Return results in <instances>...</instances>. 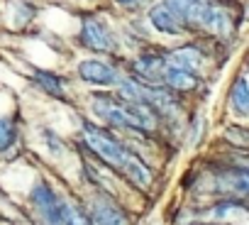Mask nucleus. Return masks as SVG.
<instances>
[{"label":"nucleus","mask_w":249,"mask_h":225,"mask_svg":"<svg viewBox=\"0 0 249 225\" xmlns=\"http://www.w3.org/2000/svg\"><path fill=\"white\" fill-rule=\"evenodd\" d=\"M83 142L105 167L117 171L124 181H130L140 191H149L152 188V181H154L152 169L130 147H124L117 137H112L110 132H105V130H100L95 125H86L83 128Z\"/></svg>","instance_id":"obj_1"},{"label":"nucleus","mask_w":249,"mask_h":225,"mask_svg":"<svg viewBox=\"0 0 249 225\" xmlns=\"http://www.w3.org/2000/svg\"><path fill=\"white\" fill-rule=\"evenodd\" d=\"M93 110H95V115H100L103 120L112 125L132 128L142 132H149L157 128V110L144 103H127V100H117L110 95H95Z\"/></svg>","instance_id":"obj_2"},{"label":"nucleus","mask_w":249,"mask_h":225,"mask_svg":"<svg viewBox=\"0 0 249 225\" xmlns=\"http://www.w3.org/2000/svg\"><path fill=\"white\" fill-rule=\"evenodd\" d=\"M166 8L186 25L203 27L213 35H230L232 18L215 0H164Z\"/></svg>","instance_id":"obj_3"},{"label":"nucleus","mask_w":249,"mask_h":225,"mask_svg":"<svg viewBox=\"0 0 249 225\" xmlns=\"http://www.w3.org/2000/svg\"><path fill=\"white\" fill-rule=\"evenodd\" d=\"M32 203L37 208V213L42 215V220L47 225H61L64 223V201L49 188V184L39 181L32 188Z\"/></svg>","instance_id":"obj_4"},{"label":"nucleus","mask_w":249,"mask_h":225,"mask_svg":"<svg viewBox=\"0 0 249 225\" xmlns=\"http://www.w3.org/2000/svg\"><path fill=\"white\" fill-rule=\"evenodd\" d=\"M81 42L83 47L93 49V52H112L115 49V42H112V35L107 32V27L98 20V18H83L81 22Z\"/></svg>","instance_id":"obj_5"},{"label":"nucleus","mask_w":249,"mask_h":225,"mask_svg":"<svg viewBox=\"0 0 249 225\" xmlns=\"http://www.w3.org/2000/svg\"><path fill=\"white\" fill-rule=\"evenodd\" d=\"M215 188L232 196H249V164L227 167L215 174Z\"/></svg>","instance_id":"obj_6"},{"label":"nucleus","mask_w":249,"mask_h":225,"mask_svg":"<svg viewBox=\"0 0 249 225\" xmlns=\"http://www.w3.org/2000/svg\"><path fill=\"white\" fill-rule=\"evenodd\" d=\"M78 76L90 83V86H110V83H120L117 81V71L98 59H86L78 64Z\"/></svg>","instance_id":"obj_7"},{"label":"nucleus","mask_w":249,"mask_h":225,"mask_svg":"<svg viewBox=\"0 0 249 225\" xmlns=\"http://www.w3.org/2000/svg\"><path fill=\"white\" fill-rule=\"evenodd\" d=\"M169 69V56H161V54H142L137 61H135V74L147 78L149 83H161L164 81V74Z\"/></svg>","instance_id":"obj_8"},{"label":"nucleus","mask_w":249,"mask_h":225,"mask_svg":"<svg viewBox=\"0 0 249 225\" xmlns=\"http://www.w3.org/2000/svg\"><path fill=\"white\" fill-rule=\"evenodd\" d=\"M149 22L154 30H159L164 35H183L186 32V25L166 8V3H159L149 10Z\"/></svg>","instance_id":"obj_9"},{"label":"nucleus","mask_w":249,"mask_h":225,"mask_svg":"<svg viewBox=\"0 0 249 225\" xmlns=\"http://www.w3.org/2000/svg\"><path fill=\"white\" fill-rule=\"evenodd\" d=\"M90 218L95 225H130V218L117 203L112 201H98L90 208Z\"/></svg>","instance_id":"obj_10"},{"label":"nucleus","mask_w":249,"mask_h":225,"mask_svg":"<svg viewBox=\"0 0 249 225\" xmlns=\"http://www.w3.org/2000/svg\"><path fill=\"white\" fill-rule=\"evenodd\" d=\"M161 83L169 86V88H174V91H193V88L198 86V78H196V74L183 71V69H178V66H174V64L169 61V69H166Z\"/></svg>","instance_id":"obj_11"},{"label":"nucleus","mask_w":249,"mask_h":225,"mask_svg":"<svg viewBox=\"0 0 249 225\" xmlns=\"http://www.w3.org/2000/svg\"><path fill=\"white\" fill-rule=\"evenodd\" d=\"M230 105L237 115L249 118V83H247V78H242V76L234 78V83L230 88Z\"/></svg>","instance_id":"obj_12"},{"label":"nucleus","mask_w":249,"mask_h":225,"mask_svg":"<svg viewBox=\"0 0 249 225\" xmlns=\"http://www.w3.org/2000/svg\"><path fill=\"white\" fill-rule=\"evenodd\" d=\"M169 61L174 64V66H178V69H183V71H191V74H196V69L203 64V54L196 49V47H181V49H176V52H171L169 54Z\"/></svg>","instance_id":"obj_13"},{"label":"nucleus","mask_w":249,"mask_h":225,"mask_svg":"<svg viewBox=\"0 0 249 225\" xmlns=\"http://www.w3.org/2000/svg\"><path fill=\"white\" fill-rule=\"evenodd\" d=\"M35 83L39 86V88H44L49 95H54V98H64V81L56 76V74H52V71H35Z\"/></svg>","instance_id":"obj_14"},{"label":"nucleus","mask_w":249,"mask_h":225,"mask_svg":"<svg viewBox=\"0 0 249 225\" xmlns=\"http://www.w3.org/2000/svg\"><path fill=\"white\" fill-rule=\"evenodd\" d=\"M18 140V128L10 118H0V152H5L15 145Z\"/></svg>","instance_id":"obj_15"},{"label":"nucleus","mask_w":249,"mask_h":225,"mask_svg":"<svg viewBox=\"0 0 249 225\" xmlns=\"http://www.w3.org/2000/svg\"><path fill=\"white\" fill-rule=\"evenodd\" d=\"M61 225H90V220L76 208V206H64V223Z\"/></svg>","instance_id":"obj_16"},{"label":"nucleus","mask_w":249,"mask_h":225,"mask_svg":"<svg viewBox=\"0 0 249 225\" xmlns=\"http://www.w3.org/2000/svg\"><path fill=\"white\" fill-rule=\"evenodd\" d=\"M117 3L122 5V8H132V10H137V8H142L147 0H117Z\"/></svg>","instance_id":"obj_17"}]
</instances>
